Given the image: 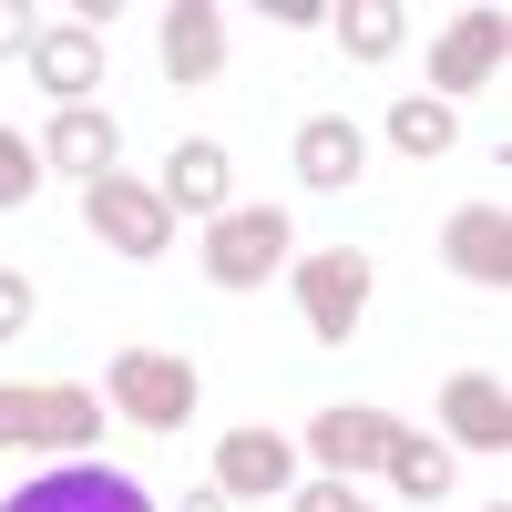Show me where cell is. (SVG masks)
I'll list each match as a JSON object with an SVG mask.
<instances>
[{
  "label": "cell",
  "mask_w": 512,
  "mask_h": 512,
  "mask_svg": "<svg viewBox=\"0 0 512 512\" xmlns=\"http://www.w3.org/2000/svg\"><path fill=\"white\" fill-rule=\"evenodd\" d=\"M297 482V451H287V431H256V420H246V431H226L216 441V492L236 502H267V492H287Z\"/></svg>",
  "instance_id": "obj_11"
},
{
  "label": "cell",
  "mask_w": 512,
  "mask_h": 512,
  "mask_svg": "<svg viewBox=\"0 0 512 512\" xmlns=\"http://www.w3.org/2000/svg\"><path fill=\"white\" fill-rule=\"evenodd\" d=\"M164 82H185V93H205V82L226 72V11L216 0H164Z\"/></svg>",
  "instance_id": "obj_8"
},
{
  "label": "cell",
  "mask_w": 512,
  "mask_h": 512,
  "mask_svg": "<svg viewBox=\"0 0 512 512\" xmlns=\"http://www.w3.org/2000/svg\"><path fill=\"white\" fill-rule=\"evenodd\" d=\"M441 431H451L461 451H512V390L482 379V369H461L451 390H441Z\"/></svg>",
  "instance_id": "obj_13"
},
{
  "label": "cell",
  "mask_w": 512,
  "mask_h": 512,
  "mask_svg": "<svg viewBox=\"0 0 512 512\" xmlns=\"http://www.w3.org/2000/svg\"><path fill=\"white\" fill-rule=\"evenodd\" d=\"M328 21H338V41H349L359 62H390V52H400V21H410V11H400V0H349V11H328Z\"/></svg>",
  "instance_id": "obj_19"
},
{
  "label": "cell",
  "mask_w": 512,
  "mask_h": 512,
  "mask_svg": "<svg viewBox=\"0 0 512 512\" xmlns=\"http://www.w3.org/2000/svg\"><path fill=\"white\" fill-rule=\"evenodd\" d=\"M297 512H369L349 482H308V492H297Z\"/></svg>",
  "instance_id": "obj_22"
},
{
  "label": "cell",
  "mask_w": 512,
  "mask_h": 512,
  "mask_svg": "<svg viewBox=\"0 0 512 512\" xmlns=\"http://www.w3.org/2000/svg\"><path fill=\"white\" fill-rule=\"evenodd\" d=\"M0 512H154V492H144V482H123V472H93V461H72V472L21 482Z\"/></svg>",
  "instance_id": "obj_7"
},
{
  "label": "cell",
  "mask_w": 512,
  "mask_h": 512,
  "mask_svg": "<svg viewBox=\"0 0 512 512\" xmlns=\"http://www.w3.org/2000/svg\"><path fill=\"white\" fill-rule=\"evenodd\" d=\"M103 431V400L72 379H0V451H72Z\"/></svg>",
  "instance_id": "obj_1"
},
{
  "label": "cell",
  "mask_w": 512,
  "mask_h": 512,
  "mask_svg": "<svg viewBox=\"0 0 512 512\" xmlns=\"http://www.w3.org/2000/svg\"><path fill=\"white\" fill-rule=\"evenodd\" d=\"M31 41V11H11V0H0V52H21Z\"/></svg>",
  "instance_id": "obj_23"
},
{
  "label": "cell",
  "mask_w": 512,
  "mask_h": 512,
  "mask_svg": "<svg viewBox=\"0 0 512 512\" xmlns=\"http://www.w3.org/2000/svg\"><path fill=\"white\" fill-rule=\"evenodd\" d=\"M175 512H226V492H216V482H205V492H185Z\"/></svg>",
  "instance_id": "obj_24"
},
{
  "label": "cell",
  "mask_w": 512,
  "mask_h": 512,
  "mask_svg": "<svg viewBox=\"0 0 512 512\" xmlns=\"http://www.w3.org/2000/svg\"><path fill=\"white\" fill-rule=\"evenodd\" d=\"M492 512H512V502H492Z\"/></svg>",
  "instance_id": "obj_25"
},
{
  "label": "cell",
  "mask_w": 512,
  "mask_h": 512,
  "mask_svg": "<svg viewBox=\"0 0 512 512\" xmlns=\"http://www.w3.org/2000/svg\"><path fill=\"white\" fill-rule=\"evenodd\" d=\"M82 216H93V236L113 256H164V246H175V205H164V185H134L123 164L82 185Z\"/></svg>",
  "instance_id": "obj_3"
},
{
  "label": "cell",
  "mask_w": 512,
  "mask_h": 512,
  "mask_svg": "<svg viewBox=\"0 0 512 512\" xmlns=\"http://www.w3.org/2000/svg\"><path fill=\"white\" fill-rule=\"evenodd\" d=\"M359 164H369V134H359L349 113H318V123H297V185L338 195V185H359Z\"/></svg>",
  "instance_id": "obj_14"
},
{
  "label": "cell",
  "mask_w": 512,
  "mask_h": 512,
  "mask_svg": "<svg viewBox=\"0 0 512 512\" xmlns=\"http://www.w3.org/2000/svg\"><path fill=\"white\" fill-rule=\"evenodd\" d=\"M410 502H441L451 492V441H431V431H390V461H379Z\"/></svg>",
  "instance_id": "obj_17"
},
{
  "label": "cell",
  "mask_w": 512,
  "mask_h": 512,
  "mask_svg": "<svg viewBox=\"0 0 512 512\" xmlns=\"http://www.w3.org/2000/svg\"><path fill=\"white\" fill-rule=\"evenodd\" d=\"M277 267H287V216L277 205H246V216L226 205V216L205 226V277L216 287H267Z\"/></svg>",
  "instance_id": "obj_5"
},
{
  "label": "cell",
  "mask_w": 512,
  "mask_h": 512,
  "mask_svg": "<svg viewBox=\"0 0 512 512\" xmlns=\"http://www.w3.org/2000/svg\"><path fill=\"white\" fill-rule=\"evenodd\" d=\"M41 154L62 164V175H113V154H123V134H113V113H93V103H72V113H52V134H41Z\"/></svg>",
  "instance_id": "obj_16"
},
{
  "label": "cell",
  "mask_w": 512,
  "mask_h": 512,
  "mask_svg": "<svg viewBox=\"0 0 512 512\" xmlns=\"http://www.w3.org/2000/svg\"><path fill=\"white\" fill-rule=\"evenodd\" d=\"M441 256H451V277H472V287H512V216L502 205H461L441 226Z\"/></svg>",
  "instance_id": "obj_12"
},
{
  "label": "cell",
  "mask_w": 512,
  "mask_h": 512,
  "mask_svg": "<svg viewBox=\"0 0 512 512\" xmlns=\"http://www.w3.org/2000/svg\"><path fill=\"white\" fill-rule=\"evenodd\" d=\"M113 410L134 431H185L195 420V369L175 349H113Z\"/></svg>",
  "instance_id": "obj_4"
},
{
  "label": "cell",
  "mask_w": 512,
  "mask_h": 512,
  "mask_svg": "<svg viewBox=\"0 0 512 512\" xmlns=\"http://www.w3.org/2000/svg\"><path fill=\"white\" fill-rule=\"evenodd\" d=\"M369 256L359 246H318V256H297V318H308L328 349H349L359 338V318H369Z\"/></svg>",
  "instance_id": "obj_2"
},
{
  "label": "cell",
  "mask_w": 512,
  "mask_h": 512,
  "mask_svg": "<svg viewBox=\"0 0 512 512\" xmlns=\"http://www.w3.org/2000/svg\"><path fill=\"white\" fill-rule=\"evenodd\" d=\"M31 195H41V144L0 134V205H31Z\"/></svg>",
  "instance_id": "obj_20"
},
{
  "label": "cell",
  "mask_w": 512,
  "mask_h": 512,
  "mask_svg": "<svg viewBox=\"0 0 512 512\" xmlns=\"http://www.w3.org/2000/svg\"><path fill=\"white\" fill-rule=\"evenodd\" d=\"M226 185H236V164H226V144H175V154H164V205H175V216H205V226H216L226 216Z\"/></svg>",
  "instance_id": "obj_15"
},
{
  "label": "cell",
  "mask_w": 512,
  "mask_h": 512,
  "mask_svg": "<svg viewBox=\"0 0 512 512\" xmlns=\"http://www.w3.org/2000/svg\"><path fill=\"white\" fill-rule=\"evenodd\" d=\"M390 431H400L390 410L338 400V410H318V420H308V451H318V472L338 482V472H379V461H390Z\"/></svg>",
  "instance_id": "obj_9"
},
{
  "label": "cell",
  "mask_w": 512,
  "mask_h": 512,
  "mask_svg": "<svg viewBox=\"0 0 512 512\" xmlns=\"http://www.w3.org/2000/svg\"><path fill=\"white\" fill-rule=\"evenodd\" d=\"M502 52H512V11H461L441 41H431V93H482V82L502 72Z\"/></svg>",
  "instance_id": "obj_6"
},
{
  "label": "cell",
  "mask_w": 512,
  "mask_h": 512,
  "mask_svg": "<svg viewBox=\"0 0 512 512\" xmlns=\"http://www.w3.org/2000/svg\"><path fill=\"white\" fill-rule=\"evenodd\" d=\"M21 328H31V277L0 267V338H21Z\"/></svg>",
  "instance_id": "obj_21"
},
{
  "label": "cell",
  "mask_w": 512,
  "mask_h": 512,
  "mask_svg": "<svg viewBox=\"0 0 512 512\" xmlns=\"http://www.w3.org/2000/svg\"><path fill=\"white\" fill-rule=\"evenodd\" d=\"M31 82L52 93V113L93 103V82H103V31H82V21H52V31H31Z\"/></svg>",
  "instance_id": "obj_10"
},
{
  "label": "cell",
  "mask_w": 512,
  "mask_h": 512,
  "mask_svg": "<svg viewBox=\"0 0 512 512\" xmlns=\"http://www.w3.org/2000/svg\"><path fill=\"white\" fill-rule=\"evenodd\" d=\"M379 134H390V154H420V164H431V154L461 144V113H451V103H390V113H379Z\"/></svg>",
  "instance_id": "obj_18"
}]
</instances>
